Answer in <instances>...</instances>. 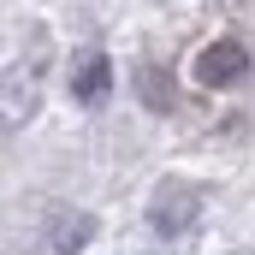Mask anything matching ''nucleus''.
Instances as JSON below:
<instances>
[{
	"label": "nucleus",
	"instance_id": "1",
	"mask_svg": "<svg viewBox=\"0 0 255 255\" xmlns=\"http://www.w3.org/2000/svg\"><path fill=\"white\" fill-rule=\"evenodd\" d=\"M196 77L208 83V89H232V83H244L250 77V54H244V42H214L202 60H196Z\"/></svg>",
	"mask_w": 255,
	"mask_h": 255
},
{
	"label": "nucleus",
	"instance_id": "2",
	"mask_svg": "<svg viewBox=\"0 0 255 255\" xmlns=\"http://www.w3.org/2000/svg\"><path fill=\"white\" fill-rule=\"evenodd\" d=\"M190 214H196V196L190 190H160V196H154V232H160V238L184 232Z\"/></svg>",
	"mask_w": 255,
	"mask_h": 255
},
{
	"label": "nucleus",
	"instance_id": "3",
	"mask_svg": "<svg viewBox=\"0 0 255 255\" xmlns=\"http://www.w3.org/2000/svg\"><path fill=\"white\" fill-rule=\"evenodd\" d=\"M107 83H113V60H107V54H89L83 71L71 77V95H77V101H101V95H107Z\"/></svg>",
	"mask_w": 255,
	"mask_h": 255
}]
</instances>
